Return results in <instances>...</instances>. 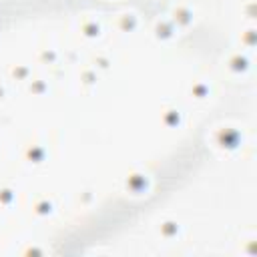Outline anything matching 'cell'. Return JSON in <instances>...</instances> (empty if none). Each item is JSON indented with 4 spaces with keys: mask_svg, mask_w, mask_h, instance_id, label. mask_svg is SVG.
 Returning a JSON list of instances; mask_svg holds the SVG:
<instances>
[{
    "mask_svg": "<svg viewBox=\"0 0 257 257\" xmlns=\"http://www.w3.org/2000/svg\"><path fill=\"white\" fill-rule=\"evenodd\" d=\"M124 183H126V191L131 195H145L151 187V179L145 173H131Z\"/></svg>",
    "mask_w": 257,
    "mask_h": 257,
    "instance_id": "6da1fadb",
    "label": "cell"
},
{
    "mask_svg": "<svg viewBox=\"0 0 257 257\" xmlns=\"http://www.w3.org/2000/svg\"><path fill=\"white\" fill-rule=\"evenodd\" d=\"M12 199H14V193H12V191H8V189L0 191V203H2V205H8Z\"/></svg>",
    "mask_w": 257,
    "mask_h": 257,
    "instance_id": "ba28073f",
    "label": "cell"
},
{
    "mask_svg": "<svg viewBox=\"0 0 257 257\" xmlns=\"http://www.w3.org/2000/svg\"><path fill=\"white\" fill-rule=\"evenodd\" d=\"M161 227H159V233L165 237V239H173V237H177V233H179V223L177 221H163V223H159Z\"/></svg>",
    "mask_w": 257,
    "mask_h": 257,
    "instance_id": "5b68a950",
    "label": "cell"
},
{
    "mask_svg": "<svg viewBox=\"0 0 257 257\" xmlns=\"http://www.w3.org/2000/svg\"><path fill=\"white\" fill-rule=\"evenodd\" d=\"M34 213L40 215V217L50 215V213H52V203H50L48 199H40V201H36V205H34Z\"/></svg>",
    "mask_w": 257,
    "mask_h": 257,
    "instance_id": "52a82bcc",
    "label": "cell"
},
{
    "mask_svg": "<svg viewBox=\"0 0 257 257\" xmlns=\"http://www.w3.org/2000/svg\"><path fill=\"white\" fill-rule=\"evenodd\" d=\"M177 32V24L171 18H157L155 22V34L159 38H171Z\"/></svg>",
    "mask_w": 257,
    "mask_h": 257,
    "instance_id": "3957f363",
    "label": "cell"
},
{
    "mask_svg": "<svg viewBox=\"0 0 257 257\" xmlns=\"http://www.w3.org/2000/svg\"><path fill=\"white\" fill-rule=\"evenodd\" d=\"M171 20L177 24V28H179V26H187V24L193 22V10H191L189 6H185V4H179V6L173 8Z\"/></svg>",
    "mask_w": 257,
    "mask_h": 257,
    "instance_id": "7a4b0ae2",
    "label": "cell"
},
{
    "mask_svg": "<svg viewBox=\"0 0 257 257\" xmlns=\"http://www.w3.org/2000/svg\"><path fill=\"white\" fill-rule=\"evenodd\" d=\"M80 28H82V34L84 36H90V38H94V36H98L100 34V22L96 20V18H86L82 24H80Z\"/></svg>",
    "mask_w": 257,
    "mask_h": 257,
    "instance_id": "277c9868",
    "label": "cell"
},
{
    "mask_svg": "<svg viewBox=\"0 0 257 257\" xmlns=\"http://www.w3.org/2000/svg\"><path fill=\"white\" fill-rule=\"evenodd\" d=\"M137 22H139V18H137L135 12H122V14H118V24H120L122 30H133L137 26Z\"/></svg>",
    "mask_w": 257,
    "mask_h": 257,
    "instance_id": "8992f818",
    "label": "cell"
}]
</instances>
